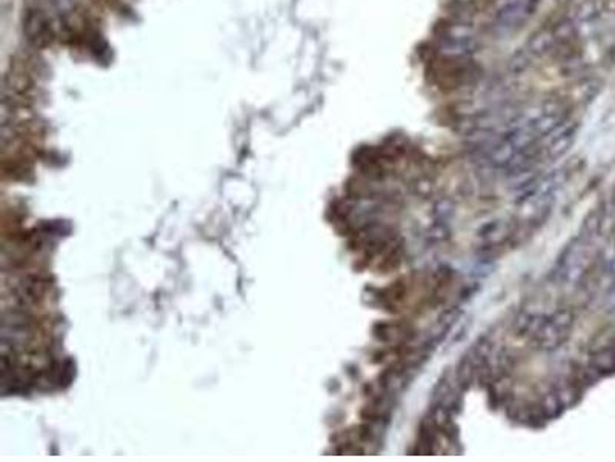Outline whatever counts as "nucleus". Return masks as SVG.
<instances>
[{
	"label": "nucleus",
	"instance_id": "f257e3e1",
	"mask_svg": "<svg viewBox=\"0 0 615 462\" xmlns=\"http://www.w3.org/2000/svg\"><path fill=\"white\" fill-rule=\"evenodd\" d=\"M540 0H499L494 20L501 28L515 29L534 16Z\"/></svg>",
	"mask_w": 615,
	"mask_h": 462
}]
</instances>
